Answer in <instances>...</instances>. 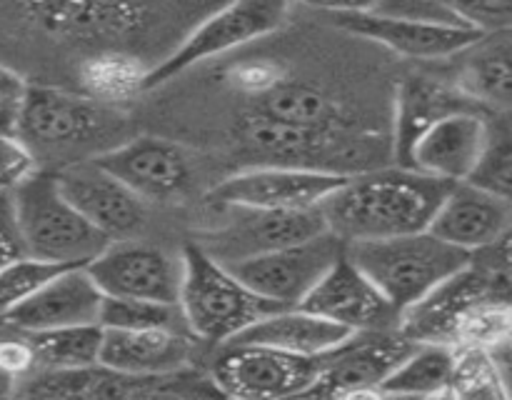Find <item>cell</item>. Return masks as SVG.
I'll return each mask as SVG.
<instances>
[{
  "mask_svg": "<svg viewBox=\"0 0 512 400\" xmlns=\"http://www.w3.org/2000/svg\"><path fill=\"white\" fill-rule=\"evenodd\" d=\"M400 333L415 343L485 348L512 355V275L473 263L400 315Z\"/></svg>",
  "mask_w": 512,
  "mask_h": 400,
  "instance_id": "obj_1",
  "label": "cell"
},
{
  "mask_svg": "<svg viewBox=\"0 0 512 400\" xmlns=\"http://www.w3.org/2000/svg\"><path fill=\"white\" fill-rule=\"evenodd\" d=\"M453 185L408 165L360 170L320 210L330 233L345 243L385 240L428 230Z\"/></svg>",
  "mask_w": 512,
  "mask_h": 400,
  "instance_id": "obj_2",
  "label": "cell"
},
{
  "mask_svg": "<svg viewBox=\"0 0 512 400\" xmlns=\"http://www.w3.org/2000/svg\"><path fill=\"white\" fill-rule=\"evenodd\" d=\"M15 225L30 258L73 268L90 265L113 240L100 233L60 188L55 170H33L13 188Z\"/></svg>",
  "mask_w": 512,
  "mask_h": 400,
  "instance_id": "obj_3",
  "label": "cell"
},
{
  "mask_svg": "<svg viewBox=\"0 0 512 400\" xmlns=\"http://www.w3.org/2000/svg\"><path fill=\"white\" fill-rule=\"evenodd\" d=\"M120 130V115L85 93L55 85H30L15 113V133L38 158L75 163L80 150L98 148Z\"/></svg>",
  "mask_w": 512,
  "mask_h": 400,
  "instance_id": "obj_4",
  "label": "cell"
},
{
  "mask_svg": "<svg viewBox=\"0 0 512 400\" xmlns=\"http://www.w3.org/2000/svg\"><path fill=\"white\" fill-rule=\"evenodd\" d=\"M348 255L373 278L400 315L473 263V253L450 245L433 230L348 243Z\"/></svg>",
  "mask_w": 512,
  "mask_h": 400,
  "instance_id": "obj_5",
  "label": "cell"
},
{
  "mask_svg": "<svg viewBox=\"0 0 512 400\" xmlns=\"http://www.w3.org/2000/svg\"><path fill=\"white\" fill-rule=\"evenodd\" d=\"M178 305L193 338L215 345L230 343L255 320L283 310L260 298L230 265L215 260L193 240L183 248V288Z\"/></svg>",
  "mask_w": 512,
  "mask_h": 400,
  "instance_id": "obj_6",
  "label": "cell"
},
{
  "mask_svg": "<svg viewBox=\"0 0 512 400\" xmlns=\"http://www.w3.org/2000/svg\"><path fill=\"white\" fill-rule=\"evenodd\" d=\"M238 138L263 163L300 165V168L355 173L358 160L368 155V140L350 133V128H310L273 118L250 108L238 120Z\"/></svg>",
  "mask_w": 512,
  "mask_h": 400,
  "instance_id": "obj_7",
  "label": "cell"
},
{
  "mask_svg": "<svg viewBox=\"0 0 512 400\" xmlns=\"http://www.w3.org/2000/svg\"><path fill=\"white\" fill-rule=\"evenodd\" d=\"M325 355H298L270 345H220L210 378L225 398L280 400L303 398L323 368Z\"/></svg>",
  "mask_w": 512,
  "mask_h": 400,
  "instance_id": "obj_8",
  "label": "cell"
},
{
  "mask_svg": "<svg viewBox=\"0 0 512 400\" xmlns=\"http://www.w3.org/2000/svg\"><path fill=\"white\" fill-rule=\"evenodd\" d=\"M288 5L290 0H230L225 8L205 18L175 53L150 68L148 90L168 83L198 63L270 35L283 25Z\"/></svg>",
  "mask_w": 512,
  "mask_h": 400,
  "instance_id": "obj_9",
  "label": "cell"
},
{
  "mask_svg": "<svg viewBox=\"0 0 512 400\" xmlns=\"http://www.w3.org/2000/svg\"><path fill=\"white\" fill-rule=\"evenodd\" d=\"M345 248L348 243L343 238L325 230L300 243L245 258L230 268L260 298L280 308H298L320 278L333 268L335 260L345 253Z\"/></svg>",
  "mask_w": 512,
  "mask_h": 400,
  "instance_id": "obj_10",
  "label": "cell"
},
{
  "mask_svg": "<svg viewBox=\"0 0 512 400\" xmlns=\"http://www.w3.org/2000/svg\"><path fill=\"white\" fill-rule=\"evenodd\" d=\"M348 178L335 170L263 163L220 180L208 198L223 208L310 210L320 208Z\"/></svg>",
  "mask_w": 512,
  "mask_h": 400,
  "instance_id": "obj_11",
  "label": "cell"
},
{
  "mask_svg": "<svg viewBox=\"0 0 512 400\" xmlns=\"http://www.w3.org/2000/svg\"><path fill=\"white\" fill-rule=\"evenodd\" d=\"M415 340L395 330L355 333L340 348L325 355L323 368L303 398H355L380 395L385 380L408 358Z\"/></svg>",
  "mask_w": 512,
  "mask_h": 400,
  "instance_id": "obj_12",
  "label": "cell"
},
{
  "mask_svg": "<svg viewBox=\"0 0 512 400\" xmlns=\"http://www.w3.org/2000/svg\"><path fill=\"white\" fill-rule=\"evenodd\" d=\"M233 215L223 225L200 233L193 243L208 250L215 260L225 265L240 263L245 258L270 253L285 245L300 243L328 230L323 210H263V208H230Z\"/></svg>",
  "mask_w": 512,
  "mask_h": 400,
  "instance_id": "obj_13",
  "label": "cell"
},
{
  "mask_svg": "<svg viewBox=\"0 0 512 400\" xmlns=\"http://www.w3.org/2000/svg\"><path fill=\"white\" fill-rule=\"evenodd\" d=\"M90 275L115 298H143L178 305L183 288V255L165 253L158 245L138 240H113L93 263Z\"/></svg>",
  "mask_w": 512,
  "mask_h": 400,
  "instance_id": "obj_14",
  "label": "cell"
},
{
  "mask_svg": "<svg viewBox=\"0 0 512 400\" xmlns=\"http://www.w3.org/2000/svg\"><path fill=\"white\" fill-rule=\"evenodd\" d=\"M100 168L123 180L145 203L183 198L193 185V160L173 140L140 135L93 155Z\"/></svg>",
  "mask_w": 512,
  "mask_h": 400,
  "instance_id": "obj_15",
  "label": "cell"
},
{
  "mask_svg": "<svg viewBox=\"0 0 512 400\" xmlns=\"http://www.w3.org/2000/svg\"><path fill=\"white\" fill-rule=\"evenodd\" d=\"M298 308L323 315L353 333L400 328V313L395 305L385 298L373 278L350 258L348 248Z\"/></svg>",
  "mask_w": 512,
  "mask_h": 400,
  "instance_id": "obj_16",
  "label": "cell"
},
{
  "mask_svg": "<svg viewBox=\"0 0 512 400\" xmlns=\"http://www.w3.org/2000/svg\"><path fill=\"white\" fill-rule=\"evenodd\" d=\"M70 203L110 240H128L145 223V200L93 158L55 170Z\"/></svg>",
  "mask_w": 512,
  "mask_h": 400,
  "instance_id": "obj_17",
  "label": "cell"
},
{
  "mask_svg": "<svg viewBox=\"0 0 512 400\" xmlns=\"http://www.w3.org/2000/svg\"><path fill=\"white\" fill-rule=\"evenodd\" d=\"M335 25L410 60H450L483 35L470 25L393 18L373 10L335 15Z\"/></svg>",
  "mask_w": 512,
  "mask_h": 400,
  "instance_id": "obj_18",
  "label": "cell"
},
{
  "mask_svg": "<svg viewBox=\"0 0 512 400\" xmlns=\"http://www.w3.org/2000/svg\"><path fill=\"white\" fill-rule=\"evenodd\" d=\"M103 298V290L93 280L88 265H73L55 273L33 298L15 308L5 323L20 333L100 323Z\"/></svg>",
  "mask_w": 512,
  "mask_h": 400,
  "instance_id": "obj_19",
  "label": "cell"
},
{
  "mask_svg": "<svg viewBox=\"0 0 512 400\" xmlns=\"http://www.w3.org/2000/svg\"><path fill=\"white\" fill-rule=\"evenodd\" d=\"M488 128L490 115L483 110L470 108L445 115L415 143L405 165L450 183L468 180L488 143Z\"/></svg>",
  "mask_w": 512,
  "mask_h": 400,
  "instance_id": "obj_20",
  "label": "cell"
},
{
  "mask_svg": "<svg viewBox=\"0 0 512 400\" xmlns=\"http://www.w3.org/2000/svg\"><path fill=\"white\" fill-rule=\"evenodd\" d=\"M510 228L512 203L470 180H460L445 195L428 230L475 255L498 243Z\"/></svg>",
  "mask_w": 512,
  "mask_h": 400,
  "instance_id": "obj_21",
  "label": "cell"
},
{
  "mask_svg": "<svg viewBox=\"0 0 512 400\" xmlns=\"http://www.w3.org/2000/svg\"><path fill=\"white\" fill-rule=\"evenodd\" d=\"M450 80L483 113L512 120V28L483 33L450 58Z\"/></svg>",
  "mask_w": 512,
  "mask_h": 400,
  "instance_id": "obj_22",
  "label": "cell"
},
{
  "mask_svg": "<svg viewBox=\"0 0 512 400\" xmlns=\"http://www.w3.org/2000/svg\"><path fill=\"white\" fill-rule=\"evenodd\" d=\"M480 110L453 80L410 73L400 80L395 93V133L393 155L398 165L408 163L415 143L445 115L458 110Z\"/></svg>",
  "mask_w": 512,
  "mask_h": 400,
  "instance_id": "obj_23",
  "label": "cell"
},
{
  "mask_svg": "<svg viewBox=\"0 0 512 400\" xmlns=\"http://www.w3.org/2000/svg\"><path fill=\"white\" fill-rule=\"evenodd\" d=\"M190 335L180 328H103L100 365L125 375H168L190 368Z\"/></svg>",
  "mask_w": 512,
  "mask_h": 400,
  "instance_id": "obj_24",
  "label": "cell"
},
{
  "mask_svg": "<svg viewBox=\"0 0 512 400\" xmlns=\"http://www.w3.org/2000/svg\"><path fill=\"white\" fill-rule=\"evenodd\" d=\"M353 335V330L345 325L333 323V320L310 313L305 308H283L255 320L230 343L270 345V348L298 355H328Z\"/></svg>",
  "mask_w": 512,
  "mask_h": 400,
  "instance_id": "obj_25",
  "label": "cell"
},
{
  "mask_svg": "<svg viewBox=\"0 0 512 400\" xmlns=\"http://www.w3.org/2000/svg\"><path fill=\"white\" fill-rule=\"evenodd\" d=\"M23 13L53 35L83 33L88 28L118 30L135 25V8L130 0H15Z\"/></svg>",
  "mask_w": 512,
  "mask_h": 400,
  "instance_id": "obj_26",
  "label": "cell"
},
{
  "mask_svg": "<svg viewBox=\"0 0 512 400\" xmlns=\"http://www.w3.org/2000/svg\"><path fill=\"white\" fill-rule=\"evenodd\" d=\"M455 353L458 348L443 343H415L408 358L393 370L380 388L385 398H435L450 395Z\"/></svg>",
  "mask_w": 512,
  "mask_h": 400,
  "instance_id": "obj_27",
  "label": "cell"
},
{
  "mask_svg": "<svg viewBox=\"0 0 512 400\" xmlns=\"http://www.w3.org/2000/svg\"><path fill=\"white\" fill-rule=\"evenodd\" d=\"M148 73L150 68L143 60L123 50H100L93 58H85L78 68L83 93L110 108L130 103L145 93Z\"/></svg>",
  "mask_w": 512,
  "mask_h": 400,
  "instance_id": "obj_28",
  "label": "cell"
},
{
  "mask_svg": "<svg viewBox=\"0 0 512 400\" xmlns=\"http://www.w3.org/2000/svg\"><path fill=\"white\" fill-rule=\"evenodd\" d=\"M253 108L263 110L273 118L288 120V123L310 125V128H350V120H345L343 108L325 90L308 83L273 80L268 88L260 90L258 103Z\"/></svg>",
  "mask_w": 512,
  "mask_h": 400,
  "instance_id": "obj_29",
  "label": "cell"
},
{
  "mask_svg": "<svg viewBox=\"0 0 512 400\" xmlns=\"http://www.w3.org/2000/svg\"><path fill=\"white\" fill-rule=\"evenodd\" d=\"M35 350L38 368H88L100 363L103 325H68V328L25 333Z\"/></svg>",
  "mask_w": 512,
  "mask_h": 400,
  "instance_id": "obj_30",
  "label": "cell"
},
{
  "mask_svg": "<svg viewBox=\"0 0 512 400\" xmlns=\"http://www.w3.org/2000/svg\"><path fill=\"white\" fill-rule=\"evenodd\" d=\"M450 395L470 400L508 398L503 360L485 348H458Z\"/></svg>",
  "mask_w": 512,
  "mask_h": 400,
  "instance_id": "obj_31",
  "label": "cell"
},
{
  "mask_svg": "<svg viewBox=\"0 0 512 400\" xmlns=\"http://www.w3.org/2000/svg\"><path fill=\"white\" fill-rule=\"evenodd\" d=\"M100 325H103V328H123V330H148V328L188 330L183 313H180V305L158 303V300H143V298H115V295H105L103 298Z\"/></svg>",
  "mask_w": 512,
  "mask_h": 400,
  "instance_id": "obj_32",
  "label": "cell"
},
{
  "mask_svg": "<svg viewBox=\"0 0 512 400\" xmlns=\"http://www.w3.org/2000/svg\"><path fill=\"white\" fill-rule=\"evenodd\" d=\"M468 180L512 203V120L490 115L488 143Z\"/></svg>",
  "mask_w": 512,
  "mask_h": 400,
  "instance_id": "obj_33",
  "label": "cell"
},
{
  "mask_svg": "<svg viewBox=\"0 0 512 400\" xmlns=\"http://www.w3.org/2000/svg\"><path fill=\"white\" fill-rule=\"evenodd\" d=\"M60 265L45 263V260L20 255L0 268V320L8 318L15 308L33 298L55 273H60Z\"/></svg>",
  "mask_w": 512,
  "mask_h": 400,
  "instance_id": "obj_34",
  "label": "cell"
},
{
  "mask_svg": "<svg viewBox=\"0 0 512 400\" xmlns=\"http://www.w3.org/2000/svg\"><path fill=\"white\" fill-rule=\"evenodd\" d=\"M38 170L28 145L18 138L15 128L0 125V190H10Z\"/></svg>",
  "mask_w": 512,
  "mask_h": 400,
  "instance_id": "obj_35",
  "label": "cell"
},
{
  "mask_svg": "<svg viewBox=\"0 0 512 400\" xmlns=\"http://www.w3.org/2000/svg\"><path fill=\"white\" fill-rule=\"evenodd\" d=\"M455 15L480 33L512 28V0H450Z\"/></svg>",
  "mask_w": 512,
  "mask_h": 400,
  "instance_id": "obj_36",
  "label": "cell"
},
{
  "mask_svg": "<svg viewBox=\"0 0 512 400\" xmlns=\"http://www.w3.org/2000/svg\"><path fill=\"white\" fill-rule=\"evenodd\" d=\"M373 13L393 15V18L430 20V23H460L450 0H375Z\"/></svg>",
  "mask_w": 512,
  "mask_h": 400,
  "instance_id": "obj_37",
  "label": "cell"
},
{
  "mask_svg": "<svg viewBox=\"0 0 512 400\" xmlns=\"http://www.w3.org/2000/svg\"><path fill=\"white\" fill-rule=\"evenodd\" d=\"M0 368H3L10 378H15V383L38 368L35 350L33 345H30L28 335L23 333L20 338H0Z\"/></svg>",
  "mask_w": 512,
  "mask_h": 400,
  "instance_id": "obj_38",
  "label": "cell"
},
{
  "mask_svg": "<svg viewBox=\"0 0 512 400\" xmlns=\"http://www.w3.org/2000/svg\"><path fill=\"white\" fill-rule=\"evenodd\" d=\"M25 90H28V83L13 68L0 63V113L8 115V118H15Z\"/></svg>",
  "mask_w": 512,
  "mask_h": 400,
  "instance_id": "obj_39",
  "label": "cell"
},
{
  "mask_svg": "<svg viewBox=\"0 0 512 400\" xmlns=\"http://www.w3.org/2000/svg\"><path fill=\"white\" fill-rule=\"evenodd\" d=\"M475 260L483 263L485 268H493L498 270V273L512 275V228L498 240V243H493L490 248L475 253Z\"/></svg>",
  "mask_w": 512,
  "mask_h": 400,
  "instance_id": "obj_40",
  "label": "cell"
},
{
  "mask_svg": "<svg viewBox=\"0 0 512 400\" xmlns=\"http://www.w3.org/2000/svg\"><path fill=\"white\" fill-rule=\"evenodd\" d=\"M300 5H308V8L325 10V13L333 15H345V13H368L375 8V0H295Z\"/></svg>",
  "mask_w": 512,
  "mask_h": 400,
  "instance_id": "obj_41",
  "label": "cell"
},
{
  "mask_svg": "<svg viewBox=\"0 0 512 400\" xmlns=\"http://www.w3.org/2000/svg\"><path fill=\"white\" fill-rule=\"evenodd\" d=\"M15 393V378H10L3 368H0V395H13Z\"/></svg>",
  "mask_w": 512,
  "mask_h": 400,
  "instance_id": "obj_42",
  "label": "cell"
},
{
  "mask_svg": "<svg viewBox=\"0 0 512 400\" xmlns=\"http://www.w3.org/2000/svg\"><path fill=\"white\" fill-rule=\"evenodd\" d=\"M505 368V388H508V398H512V363H503Z\"/></svg>",
  "mask_w": 512,
  "mask_h": 400,
  "instance_id": "obj_43",
  "label": "cell"
},
{
  "mask_svg": "<svg viewBox=\"0 0 512 400\" xmlns=\"http://www.w3.org/2000/svg\"><path fill=\"white\" fill-rule=\"evenodd\" d=\"M0 125H10V128H15V118H8V115L0 113Z\"/></svg>",
  "mask_w": 512,
  "mask_h": 400,
  "instance_id": "obj_44",
  "label": "cell"
},
{
  "mask_svg": "<svg viewBox=\"0 0 512 400\" xmlns=\"http://www.w3.org/2000/svg\"><path fill=\"white\" fill-rule=\"evenodd\" d=\"M510 358H512V355H510ZM505 360H508V358H505Z\"/></svg>",
  "mask_w": 512,
  "mask_h": 400,
  "instance_id": "obj_45",
  "label": "cell"
}]
</instances>
